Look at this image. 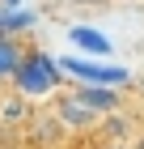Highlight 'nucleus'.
Masks as SVG:
<instances>
[{
  "mask_svg": "<svg viewBox=\"0 0 144 149\" xmlns=\"http://www.w3.org/2000/svg\"><path fill=\"white\" fill-rule=\"evenodd\" d=\"M55 119L64 132H85V128H98L102 124V111H93V107L85 102V98H55Z\"/></svg>",
  "mask_w": 144,
  "mask_h": 149,
  "instance_id": "obj_1",
  "label": "nucleus"
},
{
  "mask_svg": "<svg viewBox=\"0 0 144 149\" xmlns=\"http://www.w3.org/2000/svg\"><path fill=\"white\" fill-rule=\"evenodd\" d=\"M17 68H21V51H17L13 43H4V38H0V77H13Z\"/></svg>",
  "mask_w": 144,
  "mask_h": 149,
  "instance_id": "obj_2",
  "label": "nucleus"
},
{
  "mask_svg": "<svg viewBox=\"0 0 144 149\" xmlns=\"http://www.w3.org/2000/svg\"><path fill=\"white\" fill-rule=\"evenodd\" d=\"M106 149H136V145H127V141H110Z\"/></svg>",
  "mask_w": 144,
  "mask_h": 149,
  "instance_id": "obj_3",
  "label": "nucleus"
},
{
  "mask_svg": "<svg viewBox=\"0 0 144 149\" xmlns=\"http://www.w3.org/2000/svg\"><path fill=\"white\" fill-rule=\"evenodd\" d=\"M136 149H144V132H140V141H136Z\"/></svg>",
  "mask_w": 144,
  "mask_h": 149,
  "instance_id": "obj_4",
  "label": "nucleus"
}]
</instances>
